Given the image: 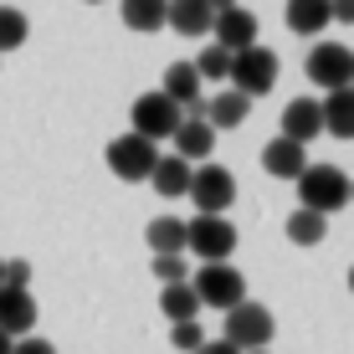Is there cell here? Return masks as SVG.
<instances>
[{
  "label": "cell",
  "instance_id": "1",
  "mask_svg": "<svg viewBox=\"0 0 354 354\" xmlns=\"http://www.w3.org/2000/svg\"><path fill=\"white\" fill-rule=\"evenodd\" d=\"M292 185H298L303 211L334 216V211H344V205H349V175H344L339 165H308Z\"/></svg>",
  "mask_w": 354,
  "mask_h": 354
},
{
  "label": "cell",
  "instance_id": "2",
  "mask_svg": "<svg viewBox=\"0 0 354 354\" xmlns=\"http://www.w3.org/2000/svg\"><path fill=\"white\" fill-rule=\"evenodd\" d=\"M195 298H201V308H221L231 313L236 303H247V283H241V272L231 262H201L190 277Z\"/></svg>",
  "mask_w": 354,
  "mask_h": 354
},
{
  "label": "cell",
  "instance_id": "3",
  "mask_svg": "<svg viewBox=\"0 0 354 354\" xmlns=\"http://www.w3.org/2000/svg\"><path fill=\"white\" fill-rule=\"evenodd\" d=\"M231 88L247 97V103L272 93L277 88V52H272V46L257 41V46H247V52L231 57Z\"/></svg>",
  "mask_w": 354,
  "mask_h": 354
},
{
  "label": "cell",
  "instance_id": "4",
  "mask_svg": "<svg viewBox=\"0 0 354 354\" xmlns=\"http://www.w3.org/2000/svg\"><path fill=\"white\" fill-rule=\"evenodd\" d=\"M272 334H277V324H272V313H267L262 303H236V308L226 313V334L221 339L236 354H252V349L272 344Z\"/></svg>",
  "mask_w": 354,
  "mask_h": 354
},
{
  "label": "cell",
  "instance_id": "5",
  "mask_svg": "<svg viewBox=\"0 0 354 354\" xmlns=\"http://www.w3.org/2000/svg\"><path fill=\"white\" fill-rule=\"evenodd\" d=\"M190 201L201 216H226V205L236 201V175H231L226 165H211L205 160L201 169H190Z\"/></svg>",
  "mask_w": 354,
  "mask_h": 354
},
{
  "label": "cell",
  "instance_id": "6",
  "mask_svg": "<svg viewBox=\"0 0 354 354\" xmlns=\"http://www.w3.org/2000/svg\"><path fill=\"white\" fill-rule=\"evenodd\" d=\"M185 252H195L201 262H231L236 226L226 216H195V221H185Z\"/></svg>",
  "mask_w": 354,
  "mask_h": 354
},
{
  "label": "cell",
  "instance_id": "7",
  "mask_svg": "<svg viewBox=\"0 0 354 354\" xmlns=\"http://www.w3.org/2000/svg\"><path fill=\"white\" fill-rule=\"evenodd\" d=\"M308 82H319L324 93L354 88V52L339 46V41H319L308 52Z\"/></svg>",
  "mask_w": 354,
  "mask_h": 354
},
{
  "label": "cell",
  "instance_id": "8",
  "mask_svg": "<svg viewBox=\"0 0 354 354\" xmlns=\"http://www.w3.org/2000/svg\"><path fill=\"white\" fill-rule=\"evenodd\" d=\"M154 160H160V144H149V139H139V133H118L113 144H108V169H113L118 180H149V169Z\"/></svg>",
  "mask_w": 354,
  "mask_h": 354
},
{
  "label": "cell",
  "instance_id": "9",
  "mask_svg": "<svg viewBox=\"0 0 354 354\" xmlns=\"http://www.w3.org/2000/svg\"><path fill=\"white\" fill-rule=\"evenodd\" d=\"M175 129H180V108L169 103L160 88L144 93V97H133V133H139V139L160 144V139H169Z\"/></svg>",
  "mask_w": 354,
  "mask_h": 354
},
{
  "label": "cell",
  "instance_id": "10",
  "mask_svg": "<svg viewBox=\"0 0 354 354\" xmlns=\"http://www.w3.org/2000/svg\"><path fill=\"white\" fill-rule=\"evenodd\" d=\"M211 41L216 46H226L231 57L236 52H247V46H257V16H252V10H221V16L211 21Z\"/></svg>",
  "mask_w": 354,
  "mask_h": 354
},
{
  "label": "cell",
  "instance_id": "11",
  "mask_svg": "<svg viewBox=\"0 0 354 354\" xmlns=\"http://www.w3.org/2000/svg\"><path fill=\"white\" fill-rule=\"evenodd\" d=\"M36 328V298L31 288H0V334L26 339Z\"/></svg>",
  "mask_w": 354,
  "mask_h": 354
},
{
  "label": "cell",
  "instance_id": "12",
  "mask_svg": "<svg viewBox=\"0 0 354 354\" xmlns=\"http://www.w3.org/2000/svg\"><path fill=\"white\" fill-rule=\"evenodd\" d=\"M175 139V154L185 165H205L211 160V144H216V129L205 124V118H180V129L169 133Z\"/></svg>",
  "mask_w": 354,
  "mask_h": 354
},
{
  "label": "cell",
  "instance_id": "13",
  "mask_svg": "<svg viewBox=\"0 0 354 354\" xmlns=\"http://www.w3.org/2000/svg\"><path fill=\"white\" fill-rule=\"evenodd\" d=\"M319 133H324V113H319V103H313V97H292V103L283 108V139L308 144V139H319Z\"/></svg>",
  "mask_w": 354,
  "mask_h": 354
},
{
  "label": "cell",
  "instance_id": "14",
  "mask_svg": "<svg viewBox=\"0 0 354 354\" xmlns=\"http://www.w3.org/2000/svg\"><path fill=\"white\" fill-rule=\"evenodd\" d=\"M262 169H267L272 180H298L303 169H308V154H303V144H292V139L277 133V139L262 149Z\"/></svg>",
  "mask_w": 354,
  "mask_h": 354
},
{
  "label": "cell",
  "instance_id": "15",
  "mask_svg": "<svg viewBox=\"0 0 354 354\" xmlns=\"http://www.w3.org/2000/svg\"><path fill=\"white\" fill-rule=\"evenodd\" d=\"M211 6L205 0H165V26H175L180 36H211Z\"/></svg>",
  "mask_w": 354,
  "mask_h": 354
},
{
  "label": "cell",
  "instance_id": "16",
  "mask_svg": "<svg viewBox=\"0 0 354 354\" xmlns=\"http://www.w3.org/2000/svg\"><path fill=\"white\" fill-rule=\"evenodd\" d=\"M247 113H252V103L236 88L205 97V124H211V129H241V124H247Z\"/></svg>",
  "mask_w": 354,
  "mask_h": 354
},
{
  "label": "cell",
  "instance_id": "17",
  "mask_svg": "<svg viewBox=\"0 0 354 354\" xmlns=\"http://www.w3.org/2000/svg\"><path fill=\"white\" fill-rule=\"evenodd\" d=\"M160 93H165L175 108H190V103H201V72H195L190 62H169V67H165V82H160Z\"/></svg>",
  "mask_w": 354,
  "mask_h": 354
},
{
  "label": "cell",
  "instance_id": "18",
  "mask_svg": "<svg viewBox=\"0 0 354 354\" xmlns=\"http://www.w3.org/2000/svg\"><path fill=\"white\" fill-rule=\"evenodd\" d=\"M190 169H195V165H185L180 154H160V160H154V169H149V185L160 190L165 201H175V195L190 190Z\"/></svg>",
  "mask_w": 354,
  "mask_h": 354
},
{
  "label": "cell",
  "instance_id": "19",
  "mask_svg": "<svg viewBox=\"0 0 354 354\" xmlns=\"http://www.w3.org/2000/svg\"><path fill=\"white\" fill-rule=\"evenodd\" d=\"M319 113H324V129L334 133V139H354V88L328 93L319 103Z\"/></svg>",
  "mask_w": 354,
  "mask_h": 354
},
{
  "label": "cell",
  "instance_id": "20",
  "mask_svg": "<svg viewBox=\"0 0 354 354\" xmlns=\"http://www.w3.org/2000/svg\"><path fill=\"white\" fill-rule=\"evenodd\" d=\"M144 236H149L154 257H180V252H185V221H180V216H154V221L144 226Z\"/></svg>",
  "mask_w": 354,
  "mask_h": 354
},
{
  "label": "cell",
  "instance_id": "21",
  "mask_svg": "<svg viewBox=\"0 0 354 354\" xmlns=\"http://www.w3.org/2000/svg\"><path fill=\"white\" fill-rule=\"evenodd\" d=\"M118 16H124L129 31L154 36V31L165 26V0H118Z\"/></svg>",
  "mask_w": 354,
  "mask_h": 354
},
{
  "label": "cell",
  "instance_id": "22",
  "mask_svg": "<svg viewBox=\"0 0 354 354\" xmlns=\"http://www.w3.org/2000/svg\"><path fill=\"white\" fill-rule=\"evenodd\" d=\"M160 313L169 324H190L195 313H201V298H195V288L190 283H165L160 292Z\"/></svg>",
  "mask_w": 354,
  "mask_h": 354
},
{
  "label": "cell",
  "instance_id": "23",
  "mask_svg": "<svg viewBox=\"0 0 354 354\" xmlns=\"http://www.w3.org/2000/svg\"><path fill=\"white\" fill-rule=\"evenodd\" d=\"M328 26V0H288V31L319 36Z\"/></svg>",
  "mask_w": 354,
  "mask_h": 354
},
{
  "label": "cell",
  "instance_id": "24",
  "mask_svg": "<svg viewBox=\"0 0 354 354\" xmlns=\"http://www.w3.org/2000/svg\"><path fill=\"white\" fill-rule=\"evenodd\" d=\"M324 236H328V216L303 211V205L288 216V241H292V247H319Z\"/></svg>",
  "mask_w": 354,
  "mask_h": 354
},
{
  "label": "cell",
  "instance_id": "25",
  "mask_svg": "<svg viewBox=\"0 0 354 354\" xmlns=\"http://www.w3.org/2000/svg\"><path fill=\"white\" fill-rule=\"evenodd\" d=\"M26 36H31L26 16H21L16 6H0V57L16 52V46H26Z\"/></svg>",
  "mask_w": 354,
  "mask_h": 354
},
{
  "label": "cell",
  "instance_id": "26",
  "mask_svg": "<svg viewBox=\"0 0 354 354\" xmlns=\"http://www.w3.org/2000/svg\"><path fill=\"white\" fill-rule=\"evenodd\" d=\"M190 67L201 72V82H205V77H211V82H221V77H231V52H226V46H216V41H211V46H205V52L195 57Z\"/></svg>",
  "mask_w": 354,
  "mask_h": 354
},
{
  "label": "cell",
  "instance_id": "27",
  "mask_svg": "<svg viewBox=\"0 0 354 354\" xmlns=\"http://www.w3.org/2000/svg\"><path fill=\"white\" fill-rule=\"evenodd\" d=\"M169 344L195 354V349L205 344V328H201V319H190V324H169Z\"/></svg>",
  "mask_w": 354,
  "mask_h": 354
},
{
  "label": "cell",
  "instance_id": "28",
  "mask_svg": "<svg viewBox=\"0 0 354 354\" xmlns=\"http://www.w3.org/2000/svg\"><path fill=\"white\" fill-rule=\"evenodd\" d=\"M154 277L160 283H190V267L185 257H154Z\"/></svg>",
  "mask_w": 354,
  "mask_h": 354
},
{
  "label": "cell",
  "instance_id": "29",
  "mask_svg": "<svg viewBox=\"0 0 354 354\" xmlns=\"http://www.w3.org/2000/svg\"><path fill=\"white\" fill-rule=\"evenodd\" d=\"M0 288H31V262H6V283H0Z\"/></svg>",
  "mask_w": 354,
  "mask_h": 354
},
{
  "label": "cell",
  "instance_id": "30",
  "mask_svg": "<svg viewBox=\"0 0 354 354\" xmlns=\"http://www.w3.org/2000/svg\"><path fill=\"white\" fill-rule=\"evenodd\" d=\"M10 354H57L52 344H46V339H36V334H26V339H16V349Z\"/></svg>",
  "mask_w": 354,
  "mask_h": 354
},
{
  "label": "cell",
  "instance_id": "31",
  "mask_svg": "<svg viewBox=\"0 0 354 354\" xmlns=\"http://www.w3.org/2000/svg\"><path fill=\"white\" fill-rule=\"evenodd\" d=\"M328 21H354V0H328Z\"/></svg>",
  "mask_w": 354,
  "mask_h": 354
},
{
  "label": "cell",
  "instance_id": "32",
  "mask_svg": "<svg viewBox=\"0 0 354 354\" xmlns=\"http://www.w3.org/2000/svg\"><path fill=\"white\" fill-rule=\"evenodd\" d=\"M195 354H236V349H231V344H226V339H205V344H201V349H195Z\"/></svg>",
  "mask_w": 354,
  "mask_h": 354
},
{
  "label": "cell",
  "instance_id": "33",
  "mask_svg": "<svg viewBox=\"0 0 354 354\" xmlns=\"http://www.w3.org/2000/svg\"><path fill=\"white\" fill-rule=\"evenodd\" d=\"M211 6V16H221V10H236V0H205Z\"/></svg>",
  "mask_w": 354,
  "mask_h": 354
},
{
  "label": "cell",
  "instance_id": "34",
  "mask_svg": "<svg viewBox=\"0 0 354 354\" xmlns=\"http://www.w3.org/2000/svg\"><path fill=\"white\" fill-rule=\"evenodd\" d=\"M10 349H16V339H10V334H0V354H10Z\"/></svg>",
  "mask_w": 354,
  "mask_h": 354
},
{
  "label": "cell",
  "instance_id": "35",
  "mask_svg": "<svg viewBox=\"0 0 354 354\" xmlns=\"http://www.w3.org/2000/svg\"><path fill=\"white\" fill-rule=\"evenodd\" d=\"M349 292H354V267H349Z\"/></svg>",
  "mask_w": 354,
  "mask_h": 354
},
{
  "label": "cell",
  "instance_id": "36",
  "mask_svg": "<svg viewBox=\"0 0 354 354\" xmlns=\"http://www.w3.org/2000/svg\"><path fill=\"white\" fill-rule=\"evenodd\" d=\"M349 205H354V180H349Z\"/></svg>",
  "mask_w": 354,
  "mask_h": 354
},
{
  "label": "cell",
  "instance_id": "37",
  "mask_svg": "<svg viewBox=\"0 0 354 354\" xmlns=\"http://www.w3.org/2000/svg\"><path fill=\"white\" fill-rule=\"evenodd\" d=\"M0 283H6V262H0Z\"/></svg>",
  "mask_w": 354,
  "mask_h": 354
},
{
  "label": "cell",
  "instance_id": "38",
  "mask_svg": "<svg viewBox=\"0 0 354 354\" xmlns=\"http://www.w3.org/2000/svg\"><path fill=\"white\" fill-rule=\"evenodd\" d=\"M252 354H267V349H252Z\"/></svg>",
  "mask_w": 354,
  "mask_h": 354
},
{
  "label": "cell",
  "instance_id": "39",
  "mask_svg": "<svg viewBox=\"0 0 354 354\" xmlns=\"http://www.w3.org/2000/svg\"><path fill=\"white\" fill-rule=\"evenodd\" d=\"M88 6H97V0H88Z\"/></svg>",
  "mask_w": 354,
  "mask_h": 354
}]
</instances>
